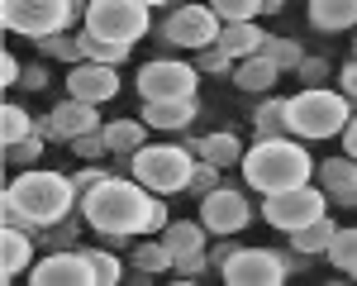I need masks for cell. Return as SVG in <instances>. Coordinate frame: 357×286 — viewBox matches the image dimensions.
<instances>
[{
	"label": "cell",
	"mask_w": 357,
	"mask_h": 286,
	"mask_svg": "<svg viewBox=\"0 0 357 286\" xmlns=\"http://www.w3.org/2000/svg\"><path fill=\"white\" fill-rule=\"evenodd\" d=\"M153 205H158V191H148L143 181H129V176H105L100 186H91L82 200H77V215L91 234L110 239V243H129L138 234H148V220H153Z\"/></svg>",
	"instance_id": "obj_1"
},
{
	"label": "cell",
	"mask_w": 357,
	"mask_h": 286,
	"mask_svg": "<svg viewBox=\"0 0 357 286\" xmlns=\"http://www.w3.org/2000/svg\"><path fill=\"white\" fill-rule=\"evenodd\" d=\"M82 191L72 186V176L43 167H24L10 186H5V225H20L29 234H43L48 225L67 220L77 210Z\"/></svg>",
	"instance_id": "obj_2"
},
{
	"label": "cell",
	"mask_w": 357,
	"mask_h": 286,
	"mask_svg": "<svg viewBox=\"0 0 357 286\" xmlns=\"http://www.w3.org/2000/svg\"><path fill=\"white\" fill-rule=\"evenodd\" d=\"M243 181L257 191V196H272V191H286V186H301V181H314V158L305 153L301 139H257L243 153Z\"/></svg>",
	"instance_id": "obj_3"
},
{
	"label": "cell",
	"mask_w": 357,
	"mask_h": 286,
	"mask_svg": "<svg viewBox=\"0 0 357 286\" xmlns=\"http://www.w3.org/2000/svg\"><path fill=\"white\" fill-rule=\"evenodd\" d=\"M353 119V96L348 91H329V86H305L296 96H286V129L296 139H343Z\"/></svg>",
	"instance_id": "obj_4"
},
{
	"label": "cell",
	"mask_w": 357,
	"mask_h": 286,
	"mask_svg": "<svg viewBox=\"0 0 357 286\" xmlns=\"http://www.w3.org/2000/svg\"><path fill=\"white\" fill-rule=\"evenodd\" d=\"M195 148H181V143H143L134 158H129V172L134 181H143L148 191L158 196H176L191 186V172H195Z\"/></svg>",
	"instance_id": "obj_5"
},
{
	"label": "cell",
	"mask_w": 357,
	"mask_h": 286,
	"mask_svg": "<svg viewBox=\"0 0 357 286\" xmlns=\"http://www.w3.org/2000/svg\"><path fill=\"white\" fill-rule=\"evenodd\" d=\"M329 191L319 181H301V186H286V191H272L262 196V220L281 234H296V229L314 225L319 215H329Z\"/></svg>",
	"instance_id": "obj_6"
},
{
	"label": "cell",
	"mask_w": 357,
	"mask_h": 286,
	"mask_svg": "<svg viewBox=\"0 0 357 286\" xmlns=\"http://www.w3.org/2000/svg\"><path fill=\"white\" fill-rule=\"evenodd\" d=\"M82 29H91L96 38L134 48L138 38L153 29V20H148V5H138V0H91L82 15Z\"/></svg>",
	"instance_id": "obj_7"
},
{
	"label": "cell",
	"mask_w": 357,
	"mask_h": 286,
	"mask_svg": "<svg viewBox=\"0 0 357 286\" xmlns=\"http://www.w3.org/2000/svg\"><path fill=\"white\" fill-rule=\"evenodd\" d=\"M77 20V10L67 0H0V24L10 33H24V38H48Z\"/></svg>",
	"instance_id": "obj_8"
},
{
	"label": "cell",
	"mask_w": 357,
	"mask_h": 286,
	"mask_svg": "<svg viewBox=\"0 0 357 286\" xmlns=\"http://www.w3.org/2000/svg\"><path fill=\"white\" fill-rule=\"evenodd\" d=\"M220 277L229 286H281L291 277V262L272 248H234L220 262Z\"/></svg>",
	"instance_id": "obj_9"
},
{
	"label": "cell",
	"mask_w": 357,
	"mask_h": 286,
	"mask_svg": "<svg viewBox=\"0 0 357 286\" xmlns=\"http://www.w3.org/2000/svg\"><path fill=\"white\" fill-rule=\"evenodd\" d=\"M195 82H200V67L176 62V57H158V62L138 67L134 91L143 100H172V96H195Z\"/></svg>",
	"instance_id": "obj_10"
},
{
	"label": "cell",
	"mask_w": 357,
	"mask_h": 286,
	"mask_svg": "<svg viewBox=\"0 0 357 286\" xmlns=\"http://www.w3.org/2000/svg\"><path fill=\"white\" fill-rule=\"evenodd\" d=\"M220 29L224 20L210 10V5H176L172 15H167V24H162V38L172 43V48H210V43H220Z\"/></svg>",
	"instance_id": "obj_11"
},
{
	"label": "cell",
	"mask_w": 357,
	"mask_h": 286,
	"mask_svg": "<svg viewBox=\"0 0 357 286\" xmlns=\"http://www.w3.org/2000/svg\"><path fill=\"white\" fill-rule=\"evenodd\" d=\"M248 220H252V205L243 200V191H234V186H215V191L200 196V225L210 229L215 239L243 234Z\"/></svg>",
	"instance_id": "obj_12"
},
{
	"label": "cell",
	"mask_w": 357,
	"mask_h": 286,
	"mask_svg": "<svg viewBox=\"0 0 357 286\" xmlns=\"http://www.w3.org/2000/svg\"><path fill=\"white\" fill-rule=\"evenodd\" d=\"M29 282L33 286H96V272H91L86 248H57V253L38 257L29 267Z\"/></svg>",
	"instance_id": "obj_13"
},
{
	"label": "cell",
	"mask_w": 357,
	"mask_h": 286,
	"mask_svg": "<svg viewBox=\"0 0 357 286\" xmlns=\"http://www.w3.org/2000/svg\"><path fill=\"white\" fill-rule=\"evenodd\" d=\"M91 129H105L100 114H96V105H91V100H72V96L38 119V134L48 143H72V139H82V134H91Z\"/></svg>",
	"instance_id": "obj_14"
},
{
	"label": "cell",
	"mask_w": 357,
	"mask_h": 286,
	"mask_svg": "<svg viewBox=\"0 0 357 286\" xmlns=\"http://www.w3.org/2000/svg\"><path fill=\"white\" fill-rule=\"evenodd\" d=\"M67 96H72V100H91V105L114 100V96H119V72H114V62H96V57L77 62V67L67 72Z\"/></svg>",
	"instance_id": "obj_15"
},
{
	"label": "cell",
	"mask_w": 357,
	"mask_h": 286,
	"mask_svg": "<svg viewBox=\"0 0 357 286\" xmlns=\"http://www.w3.org/2000/svg\"><path fill=\"white\" fill-rule=\"evenodd\" d=\"M314 176H319V186L329 191L333 205H353L357 210V158H324L319 167H314Z\"/></svg>",
	"instance_id": "obj_16"
},
{
	"label": "cell",
	"mask_w": 357,
	"mask_h": 286,
	"mask_svg": "<svg viewBox=\"0 0 357 286\" xmlns=\"http://www.w3.org/2000/svg\"><path fill=\"white\" fill-rule=\"evenodd\" d=\"M195 110H200V100H195V96H172V100H143V119H148V129H162V134H176V129L195 124Z\"/></svg>",
	"instance_id": "obj_17"
},
{
	"label": "cell",
	"mask_w": 357,
	"mask_h": 286,
	"mask_svg": "<svg viewBox=\"0 0 357 286\" xmlns=\"http://www.w3.org/2000/svg\"><path fill=\"white\" fill-rule=\"evenodd\" d=\"M29 267H33V234L20 225H5L0 229V277L15 282Z\"/></svg>",
	"instance_id": "obj_18"
},
{
	"label": "cell",
	"mask_w": 357,
	"mask_h": 286,
	"mask_svg": "<svg viewBox=\"0 0 357 286\" xmlns=\"http://www.w3.org/2000/svg\"><path fill=\"white\" fill-rule=\"evenodd\" d=\"M234 86L238 91H248V96H262V91H272L276 86V77H281V67H276L267 53H252V57H243V62H234Z\"/></svg>",
	"instance_id": "obj_19"
},
{
	"label": "cell",
	"mask_w": 357,
	"mask_h": 286,
	"mask_svg": "<svg viewBox=\"0 0 357 286\" xmlns=\"http://www.w3.org/2000/svg\"><path fill=\"white\" fill-rule=\"evenodd\" d=\"M262 43H267V33L257 29V20H234V24L220 29V48L234 57V62H243V57L262 53Z\"/></svg>",
	"instance_id": "obj_20"
},
{
	"label": "cell",
	"mask_w": 357,
	"mask_h": 286,
	"mask_svg": "<svg viewBox=\"0 0 357 286\" xmlns=\"http://www.w3.org/2000/svg\"><path fill=\"white\" fill-rule=\"evenodd\" d=\"M205 234H210V229L200 225V220H172V225L162 229V243L172 248L176 262H186V257L205 253Z\"/></svg>",
	"instance_id": "obj_21"
},
{
	"label": "cell",
	"mask_w": 357,
	"mask_h": 286,
	"mask_svg": "<svg viewBox=\"0 0 357 286\" xmlns=\"http://www.w3.org/2000/svg\"><path fill=\"white\" fill-rule=\"evenodd\" d=\"M310 24L324 33L357 29V0H310Z\"/></svg>",
	"instance_id": "obj_22"
},
{
	"label": "cell",
	"mask_w": 357,
	"mask_h": 286,
	"mask_svg": "<svg viewBox=\"0 0 357 286\" xmlns=\"http://www.w3.org/2000/svg\"><path fill=\"white\" fill-rule=\"evenodd\" d=\"M105 143H110L114 158H134L138 148L148 143V119L138 114V119H110L105 124Z\"/></svg>",
	"instance_id": "obj_23"
},
{
	"label": "cell",
	"mask_w": 357,
	"mask_h": 286,
	"mask_svg": "<svg viewBox=\"0 0 357 286\" xmlns=\"http://www.w3.org/2000/svg\"><path fill=\"white\" fill-rule=\"evenodd\" d=\"M195 158H205V163H215V167H238L243 163V143L234 139L229 129H220V134H205V139H195Z\"/></svg>",
	"instance_id": "obj_24"
},
{
	"label": "cell",
	"mask_w": 357,
	"mask_h": 286,
	"mask_svg": "<svg viewBox=\"0 0 357 286\" xmlns=\"http://www.w3.org/2000/svg\"><path fill=\"white\" fill-rule=\"evenodd\" d=\"M333 234H338V225H333L329 215H319L314 225L296 229V234H286V239H291V248H296V253H301V257H314V253H329Z\"/></svg>",
	"instance_id": "obj_25"
},
{
	"label": "cell",
	"mask_w": 357,
	"mask_h": 286,
	"mask_svg": "<svg viewBox=\"0 0 357 286\" xmlns=\"http://www.w3.org/2000/svg\"><path fill=\"white\" fill-rule=\"evenodd\" d=\"M134 267L148 272V277H162L167 267H176V257H172V248L162 243V234H158V239H143L134 248Z\"/></svg>",
	"instance_id": "obj_26"
},
{
	"label": "cell",
	"mask_w": 357,
	"mask_h": 286,
	"mask_svg": "<svg viewBox=\"0 0 357 286\" xmlns=\"http://www.w3.org/2000/svg\"><path fill=\"white\" fill-rule=\"evenodd\" d=\"M252 134H257V139H281V134H291V129H286V100H262L257 114H252Z\"/></svg>",
	"instance_id": "obj_27"
},
{
	"label": "cell",
	"mask_w": 357,
	"mask_h": 286,
	"mask_svg": "<svg viewBox=\"0 0 357 286\" xmlns=\"http://www.w3.org/2000/svg\"><path fill=\"white\" fill-rule=\"evenodd\" d=\"M38 53L43 57H57V62H86V53H82V38H72L67 29L62 33H48V38H38Z\"/></svg>",
	"instance_id": "obj_28"
},
{
	"label": "cell",
	"mask_w": 357,
	"mask_h": 286,
	"mask_svg": "<svg viewBox=\"0 0 357 286\" xmlns=\"http://www.w3.org/2000/svg\"><path fill=\"white\" fill-rule=\"evenodd\" d=\"M43 134H38V129H33V134H24V139L20 143H5V163H10V167H33V163H38V158H43Z\"/></svg>",
	"instance_id": "obj_29"
},
{
	"label": "cell",
	"mask_w": 357,
	"mask_h": 286,
	"mask_svg": "<svg viewBox=\"0 0 357 286\" xmlns=\"http://www.w3.org/2000/svg\"><path fill=\"white\" fill-rule=\"evenodd\" d=\"M77 38H82V53H86V57H96V62H114V67H119V62L129 57V43H110V38H96L91 29H82Z\"/></svg>",
	"instance_id": "obj_30"
},
{
	"label": "cell",
	"mask_w": 357,
	"mask_h": 286,
	"mask_svg": "<svg viewBox=\"0 0 357 286\" xmlns=\"http://www.w3.org/2000/svg\"><path fill=\"white\" fill-rule=\"evenodd\" d=\"M262 53L272 57V62L281 67V72H296V67L305 62V48L296 43V38H272V33H267V43H262Z\"/></svg>",
	"instance_id": "obj_31"
},
{
	"label": "cell",
	"mask_w": 357,
	"mask_h": 286,
	"mask_svg": "<svg viewBox=\"0 0 357 286\" xmlns=\"http://www.w3.org/2000/svg\"><path fill=\"white\" fill-rule=\"evenodd\" d=\"M324 257H329L338 272H353V267H357V229H338Z\"/></svg>",
	"instance_id": "obj_32"
},
{
	"label": "cell",
	"mask_w": 357,
	"mask_h": 286,
	"mask_svg": "<svg viewBox=\"0 0 357 286\" xmlns=\"http://www.w3.org/2000/svg\"><path fill=\"white\" fill-rule=\"evenodd\" d=\"M38 124L29 119V110H20V105H5L0 110V143H20L24 134H33Z\"/></svg>",
	"instance_id": "obj_33"
},
{
	"label": "cell",
	"mask_w": 357,
	"mask_h": 286,
	"mask_svg": "<svg viewBox=\"0 0 357 286\" xmlns=\"http://www.w3.org/2000/svg\"><path fill=\"white\" fill-rule=\"evenodd\" d=\"M86 257H91V272H96V286H114L119 277H124V267H119V257H114L110 248H86Z\"/></svg>",
	"instance_id": "obj_34"
},
{
	"label": "cell",
	"mask_w": 357,
	"mask_h": 286,
	"mask_svg": "<svg viewBox=\"0 0 357 286\" xmlns=\"http://www.w3.org/2000/svg\"><path fill=\"white\" fill-rule=\"evenodd\" d=\"M210 10L220 15L224 24H234V20H257L262 15V0H210Z\"/></svg>",
	"instance_id": "obj_35"
},
{
	"label": "cell",
	"mask_w": 357,
	"mask_h": 286,
	"mask_svg": "<svg viewBox=\"0 0 357 286\" xmlns=\"http://www.w3.org/2000/svg\"><path fill=\"white\" fill-rule=\"evenodd\" d=\"M195 67H200L205 77H224V72H234V57L224 53L220 43H210V48H200V53H195Z\"/></svg>",
	"instance_id": "obj_36"
},
{
	"label": "cell",
	"mask_w": 357,
	"mask_h": 286,
	"mask_svg": "<svg viewBox=\"0 0 357 286\" xmlns=\"http://www.w3.org/2000/svg\"><path fill=\"white\" fill-rule=\"evenodd\" d=\"M77 158H86V163H96V158H105L110 153V143H105V129H91V134H82V139L67 143Z\"/></svg>",
	"instance_id": "obj_37"
},
{
	"label": "cell",
	"mask_w": 357,
	"mask_h": 286,
	"mask_svg": "<svg viewBox=\"0 0 357 286\" xmlns=\"http://www.w3.org/2000/svg\"><path fill=\"white\" fill-rule=\"evenodd\" d=\"M215 186H220V167L200 158V163H195V172H191V186H186V191H191V196L200 200L205 191H215Z\"/></svg>",
	"instance_id": "obj_38"
},
{
	"label": "cell",
	"mask_w": 357,
	"mask_h": 286,
	"mask_svg": "<svg viewBox=\"0 0 357 286\" xmlns=\"http://www.w3.org/2000/svg\"><path fill=\"white\" fill-rule=\"evenodd\" d=\"M296 72H301L305 86H324V77H329V62H324V57H305Z\"/></svg>",
	"instance_id": "obj_39"
},
{
	"label": "cell",
	"mask_w": 357,
	"mask_h": 286,
	"mask_svg": "<svg viewBox=\"0 0 357 286\" xmlns=\"http://www.w3.org/2000/svg\"><path fill=\"white\" fill-rule=\"evenodd\" d=\"M105 176H110V167H82V172H72V186L86 196V191H91V186H100Z\"/></svg>",
	"instance_id": "obj_40"
},
{
	"label": "cell",
	"mask_w": 357,
	"mask_h": 286,
	"mask_svg": "<svg viewBox=\"0 0 357 286\" xmlns=\"http://www.w3.org/2000/svg\"><path fill=\"white\" fill-rule=\"evenodd\" d=\"M20 77H24V67L15 62V53H0V82H5V86H15Z\"/></svg>",
	"instance_id": "obj_41"
},
{
	"label": "cell",
	"mask_w": 357,
	"mask_h": 286,
	"mask_svg": "<svg viewBox=\"0 0 357 286\" xmlns=\"http://www.w3.org/2000/svg\"><path fill=\"white\" fill-rule=\"evenodd\" d=\"M20 82H24V91H43V86H48V72H43V67H24Z\"/></svg>",
	"instance_id": "obj_42"
},
{
	"label": "cell",
	"mask_w": 357,
	"mask_h": 286,
	"mask_svg": "<svg viewBox=\"0 0 357 286\" xmlns=\"http://www.w3.org/2000/svg\"><path fill=\"white\" fill-rule=\"evenodd\" d=\"M167 225H172V220H167V200L158 196V205H153V220H148V234H162Z\"/></svg>",
	"instance_id": "obj_43"
},
{
	"label": "cell",
	"mask_w": 357,
	"mask_h": 286,
	"mask_svg": "<svg viewBox=\"0 0 357 286\" xmlns=\"http://www.w3.org/2000/svg\"><path fill=\"white\" fill-rule=\"evenodd\" d=\"M338 86H343V91H348V96L357 100V57L348 62V67H343V72H338Z\"/></svg>",
	"instance_id": "obj_44"
},
{
	"label": "cell",
	"mask_w": 357,
	"mask_h": 286,
	"mask_svg": "<svg viewBox=\"0 0 357 286\" xmlns=\"http://www.w3.org/2000/svg\"><path fill=\"white\" fill-rule=\"evenodd\" d=\"M343 153H348V158H357V114L348 119V129H343Z\"/></svg>",
	"instance_id": "obj_45"
},
{
	"label": "cell",
	"mask_w": 357,
	"mask_h": 286,
	"mask_svg": "<svg viewBox=\"0 0 357 286\" xmlns=\"http://www.w3.org/2000/svg\"><path fill=\"white\" fill-rule=\"evenodd\" d=\"M281 5L286 0H262V15H281Z\"/></svg>",
	"instance_id": "obj_46"
},
{
	"label": "cell",
	"mask_w": 357,
	"mask_h": 286,
	"mask_svg": "<svg viewBox=\"0 0 357 286\" xmlns=\"http://www.w3.org/2000/svg\"><path fill=\"white\" fill-rule=\"evenodd\" d=\"M67 5H72L77 15H86V5H91V0H67Z\"/></svg>",
	"instance_id": "obj_47"
},
{
	"label": "cell",
	"mask_w": 357,
	"mask_h": 286,
	"mask_svg": "<svg viewBox=\"0 0 357 286\" xmlns=\"http://www.w3.org/2000/svg\"><path fill=\"white\" fill-rule=\"evenodd\" d=\"M138 5H148V10H158V5H167V0H138Z\"/></svg>",
	"instance_id": "obj_48"
},
{
	"label": "cell",
	"mask_w": 357,
	"mask_h": 286,
	"mask_svg": "<svg viewBox=\"0 0 357 286\" xmlns=\"http://www.w3.org/2000/svg\"><path fill=\"white\" fill-rule=\"evenodd\" d=\"M348 277H353V282H357V267H353V272H348Z\"/></svg>",
	"instance_id": "obj_49"
}]
</instances>
